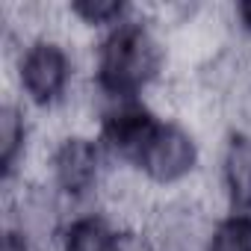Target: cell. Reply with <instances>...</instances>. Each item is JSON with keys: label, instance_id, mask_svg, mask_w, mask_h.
Instances as JSON below:
<instances>
[{"label": "cell", "instance_id": "cell-1", "mask_svg": "<svg viewBox=\"0 0 251 251\" xmlns=\"http://www.w3.org/2000/svg\"><path fill=\"white\" fill-rule=\"evenodd\" d=\"M92 130L112 166L136 175L157 195L186 192L204 175V142L195 124L166 112L157 100L103 106Z\"/></svg>", "mask_w": 251, "mask_h": 251}, {"label": "cell", "instance_id": "cell-2", "mask_svg": "<svg viewBox=\"0 0 251 251\" xmlns=\"http://www.w3.org/2000/svg\"><path fill=\"white\" fill-rule=\"evenodd\" d=\"M172 39L151 9L133 6L118 24L92 36L86 56V86L80 100L89 127L98 109L130 100H157L172 71Z\"/></svg>", "mask_w": 251, "mask_h": 251}, {"label": "cell", "instance_id": "cell-3", "mask_svg": "<svg viewBox=\"0 0 251 251\" xmlns=\"http://www.w3.org/2000/svg\"><path fill=\"white\" fill-rule=\"evenodd\" d=\"M9 92L33 112L53 115L71 109L86 86V62L56 24L24 39H9Z\"/></svg>", "mask_w": 251, "mask_h": 251}, {"label": "cell", "instance_id": "cell-4", "mask_svg": "<svg viewBox=\"0 0 251 251\" xmlns=\"http://www.w3.org/2000/svg\"><path fill=\"white\" fill-rule=\"evenodd\" d=\"M109 172L112 160L98 133L86 124H71L39 148V169L33 175L42 177L71 210H80L98 204Z\"/></svg>", "mask_w": 251, "mask_h": 251}, {"label": "cell", "instance_id": "cell-5", "mask_svg": "<svg viewBox=\"0 0 251 251\" xmlns=\"http://www.w3.org/2000/svg\"><path fill=\"white\" fill-rule=\"evenodd\" d=\"M222 210L195 189L160 195L142 222L151 251H204L213 219Z\"/></svg>", "mask_w": 251, "mask_h": 251}, {"label": "cell", "instance_id": "cell-6", "mask_svg": "<svg viewBox=\"0 0 251 251\" xmlns=\"http://www.w3.org/2000/svg\"><path fill=\"white\" fill-rule=\"evenodd\" d=\"M6 195V222L3 227H12L24 233L36 248L53 251L56 236L68 216L74 213L42 177H27L24 183L3 192Z\"/></svg>", "mask_w": 251, "mask_h": 251}, {"label": "cell", "instance_id": "cell-7", "mask_svg": "<svg viewBox=\"0 0 251 251\" xmlns=\"http://www.w3.org/2000/svg\"><path fill=\"white\" fill-rule=\"evenodd\" d=\"M213 195L225 213H251V133L222 130L213 148Z\"/></svg>", "mask_w": 251, "mask_h": 251}, {"label": "cell", "instance_id": "cell-8", "mask_svg": "<svg viewBox=\"0 0 251 251\" xmlns=\"http://www.w3.org/2000/svg\"><path fill=\"white\" fill-rule=\"evenodd\" d=\"M33 160H39L36 115L12 92H6L0 103V183H3V192L33 177Z\"/></svg>", "mask_w": 251, "mask_h": 251}, {"label": "cell", "instance_id": "cell-9", "mask_svg": "<svg viewBox=\"0 0 251 251\" xmlns=\"http://www.w3.org/2000/svg\"><path fill=\"white\" fill-rule=\"evenodd\" d=\"M133 6L124 0H71L62 6V18L71 21V27L86 30L89 36L103 33L106 27L118 24Z\"/></svg>", "mask_w": 251, "mask_h": 251}, {"label": "cell", "instance_id": "cell-10", "mask_svg": "<svg viewBox=\"0 0 251 251\" xmlns=\"http://www.w3.org/2000/svg\"><path fill=\"white\" fill-rule=\"evenodd\" d=\"M204 251H251V213H219Z\"/></svg>", "mask_w": 251, "mask_h": 251}, {"label": "cell", "instance_id": "cell-11", "mask_svg": "<svg viewBox=\"0 0 251 251\" xmlns=\"http://www.w3.org/2000/svg\"><path fill=\"white\" fill-rule=\"evenodd\" d=\"M225 15H227V30H230V36H233V42L251 48V0L230 3V6L225 9Z\"/></svg>", "mask_w": 251, "mask_h": 251}, {"label": "cell", "instance_id": "cell-12", "mask_svg": "<svg viewBox=\"0 0 251 251\" xmlns=\"http://www.w3.org/2000/svg\"><path fill=\"white\" fill-rule=\"evenodd\" d=\"M0 251H42L36 248L24 233L12 230V227H3V239H0Z\"/></svg>", "mask_w": 251, "mask_h": 251}]
</instances>
